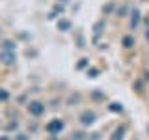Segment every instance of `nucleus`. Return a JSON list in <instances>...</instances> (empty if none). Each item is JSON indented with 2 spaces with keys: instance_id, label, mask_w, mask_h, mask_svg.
I'll use <instances>...</instances> for the list:
<instances>
[{
  "instance_id": "obj_12",
  "label": "nucleus",
  "mask_w": 149,
  "mask_h": 140,
  "mask_svg": "<svg viewBox=\"0 0 149 140\" xmlns=\"http://www.w3.org/2000/svg\"><path fill=\"white\" fill-rule=\"evenodd\" d=\"M97 73H99L97 69H90V71H88V75H90V77H97Z\"/></svg>"
},
{
  "instance_id": "obj_13",
  "label": "nucleus",
  "mask_w": 149,
  "mask_h": 140,
  "mask_svg": "<svg viewBox=\"0 0 149 140\" xmlns=\"http://www.w3.org/2000/svg\"><path fill=\"white\" fill-rule=\"evenodd\" d=\"M146 39L149 41V26H147V30H146Z\"/></svg>"
},
{
  "instance_id": "obj_11",
  "label": "nucleus",
  "mask_w": 149,
  "mask_h": 140,
  "mask_svg": "<svg viewBox=\"0 0 149 140\" xmlns=\"http://www.w3.org/2000/svg\"><path fill=\"white\" fill-rule=\"evenodd\" d=\"M8 97H9V93L6 90H0V101H6Z\"/></svg>"
},
{
  "instance_id": "obj_6",
  "label": "nucleus",
  "mask_w": 149,
  "mask_h": 140,
  "mask_svg": "<svg viewBox=\"0 0 149 140\" xmlns=\"http://www.w3.org/2000/svg\"><path fill=\"white\" fill-rule=\"evenodd\" d=\"M138 22H140V11H138V9H134V11H132V21H130V26L136 28Z\"/></svg>"
},
{
  "instance_id": "obj_1",
  "label": "nucleus",
  "mask_w": 149,
  "mask_h": 140,
  "mask_svg": "<svg viewBox=\"0 0 149 140\" xmlns=\"http://www.w3.org/2000/svg\"><path fill=\"white\" fill-rule=\"evenodd\" d=\"M28 112H30L32 116H41L45 112V105L39 101H32L30 105H28Z\"/></svg>"
},
{
  "instance_id": "obj_8",
  "label": "nucleus",
  "mask_w": 149,
  "mask_h": 140,
  "mask_svg": "<svg viewBox=\"0 0 149 140\" xmlns=\"http://www.w3.org/2000/svg\"><path fill=\"white\" fill-rule=\"evenodd\" d=\"M123 133H125V129H123V127L116 129V133H114V140H123Z\"/></svg>"
},
{
  "instance_id": "obj_3",
  "label": "nucleus",
  "mask_w": 149,
  "mask_h": 140,
  "mask_svg": "<svg viewBox=\"0 0 149 140\" xmlns=\"http://www.w3.org/2000/svg\"><path fill=\"white\" fill-rule=\"evenodd\" d=\"M0 60L4 64H13L15 62V50H2L0 52Z\"/></svg>"
},
{
  "instance_id": "obj_5",
  "label": "nucleus",
  "mask_w": 149,
  "mask_h": 140,
  "mask_svg": "<svg viewBox=\"0 0 149 140\" xmlns=\"http://www.w3.org/2000/svg\"><path fill=\"white\" fill-rule=\"evenodd\" d=\"M58 28L62 32H67L69 28H71V21H67V19H62V21H58Z\"/></svg>"
},
{
  "instance_id": "obj_9",
  "label": "nucleus",
  "mask_w": 149,
  "mask_h": 140,
  "mask_svg": "<svg viewBox=\"0 0 149 140\" xmlns=\"http://www.w3.org/2000/svg\"><path fill=\"white\" fill-rule=\"evenodd\" d=\"M4 50H15V45H13V41H4Z\"/></svg>"
},
{
  "instance_id": "obj_2",
  "label": "nucleus",
  "mask_w": 149,
  "mask_h": 140,
  "mask_svg": "<svg viewBox=\"0 0 149 140\" xmlns=\"http://www.w3.org/2000/svg\"><path fill=\"white\" fill-rule=\"evenodd\" d=\"M62 129H63V121H62V120H52L49 125H47V131H49L50 134H56V133H60Z\"/></svg>"
},
{
  "instance_id": "obj_10",
  "label": "nucleus",
  "mask_w": 149,
  "mask_h": 140,
  "mask_svg": "<svg viewBox=\"0 0 149 140\" xmlns=\"http://www.w3.org/2000/svg\"><path fill=\"white\" fill-rule=\"evenodd\" d=\"M110 110H114V112H121V110H123V106L118 105V103H112V105H110Z\"/></svg>"
},
{
  "instance_id": "obj_7",
  "label": "nucleus",
  "mask_w": 149,
  "mask_h": 140,
  "mask_svg": "<svg viewBox=\"0 0 149 140\" xmlns=\"http://www.w3.org/2000/svg\"><path fill=\"white\" fill-rule=\"evenodd\" d=\"M132 45H134V39H132L130 36H125V37H123V47H127V49H130Z\"/></svg>"
},
{
  "instance_id": "obj_4",
  "label": "nucleus",
  "mask_w": 149,
  "mask_h": 140,
  "mask_svg": "<svg viewBox=\"0 0 149 140\" xmlns=\"http://www.w3.org/2000/svg\"><path fill=\"white\" fill-rule=\"evenodd\" d=\"M80 121H82V125H91L93 121H95V114H93V112H90V110H86V112L80 116Z\"/></svg>"
}]
</instances>
